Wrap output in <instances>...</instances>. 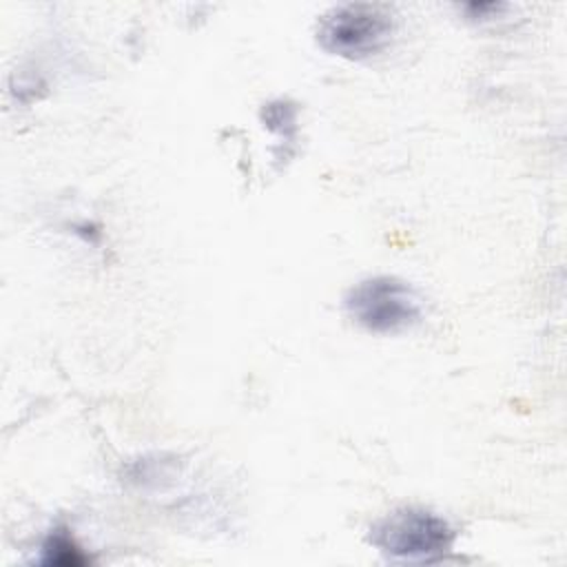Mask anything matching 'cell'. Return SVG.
I'll return each instance as SVG.
<instances>
[{
  "label": "cell",
  "mask_w": 567,
  "mask_h": 567,
  "mask_svg": "<svg viewBox=\"0 0 567 567\" xmlns=\"http://www.w3.org/2000/svg\"><path fill=\"white\" fill-rule=\"evenodd\" d=\"M394 33V16L385 4L350 2L326 11L319 20V44L343 58H368Z\"/></svg>",
  "instance_id": "obj_1"
},
{
  "label": "cell",
  "mask_w": 567,
  "mask_h": 567,
  "mask_svg": "<svg viewBox=\"0 0 567 567\" xmlns=\"http://www.w3.org/2000/svg\"><path fill=\"white\" fill-rule=\"evenodd\" d=\"M370 540L390 558L430 563L450 551L454 532L436 514L425 509H399L370 529Z\"/></svg>",
  "instance_id": "obj_2"
},
{
  "label": "cell",
  "mask_w": 567,
  "mask_h": 567,
  "mask_svg": "<svg viewBox=\"0 0 567 567\" xmlns=\"http://www.w3.org/2000/svg\"><path fill=\"white\" fill-rule=\"evenodd\" d=\"M348 312L372 332H399L421 319L419 295L401 279L372 277L346 297Z\"/></svg>",
  "instance_id": "obj_3"
},
{
  "label": "cell",
  "mask_w": 567,
  "mask_h": 567,
  "mask_svg": "<svg viewBox=\"0 0 567 567\" xmlns=\"http://www.w3.org/2000/svg\"><path fill=\"white\" fill-rule=\"evenodd\" d=\"M44 563L49 565H80L84 563V556L73 545L69 534L55 532L49 543L44 545Z\"/></svg>",
  "instance_id": "obj_4"
}]
</instances>
